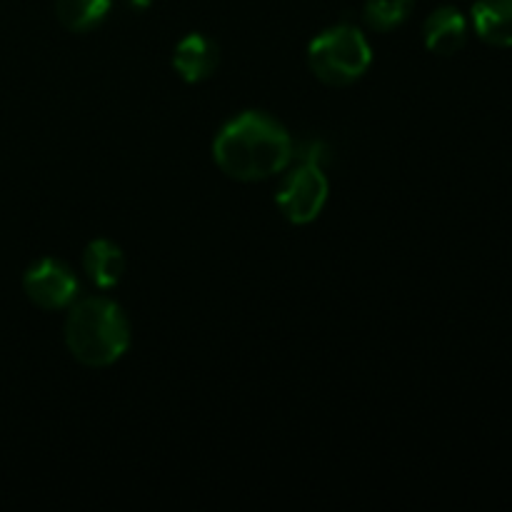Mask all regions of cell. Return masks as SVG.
<instances>
[{"instance_id": "cell-1", "label": "cell", "mask_w": 512, "mask_h": 512, "mask_svg": "<svg viewBox=\"0 0 512 512\" xmlns=\"http://www.w3.org/2000/svg\"><path fill=\"white\" fill-rule=\"evenodd\" d=\"M213 160L228 178L255 183L283 173L293 163V138L273 115L245 110L218 130Z\"/></svg>"}, {"instance_id": "cell-2", "label": "cell", "mask_w": 512, "mask_h": 512, "mask_svg": "<svg viewBox=\"0 0 512 512\" xmlns=\"http://www.w3.org/2000/svg\"><path fill=\"white\" fill-rule=\"evenodd\" d=\"M130 338V320L115 300L95 295L70 305L65 345L78 363L108 368L128 353Z\"/></svg>"}, {"instance_id": "cell-3", "label": "cell", "mask_w": 512, "mask_h": 512, "mask_svg": "<svg viewBox=\"0 0 512 512\" xmlns=\"http://www.w3.org/2000/svg\"><path fill=\"white\" fill-rule=\"evenodd\" d=\"M373 63V50L363 30L338 23L308 45V65L325 85H350L363 78Z\"/></svg>"}, {"instance_id": "cell-4", "label": "cell", "mask_w": 512, "mask_h": 512, "mask_svg": "<svg viewBox=\"0 0 512 512\" xmlns=\"http://www.w3.org/2000/svg\"><path fill=\"white\" fill-rule=\"evenodd\" d=\"M328 190L330 185L323 168L298 163V168L290 170L280 183L275 203L285 220L295 225H308L323 213L325 203H328Z\"/></svg>"}, {"instance_id": "cell-5", "label": "cell", "mask_w": 512, "mask_h": 512, "mask_svg": "<svg viewBox=\"0 0 512 512\" xmlns=\"http://www.w3.org/2000/svg\"><path fill=\"white\" fill-rule=\"evenodd\" d=\"M23 290L43 310H63L78 300L80 283L63 260L43 258L30 265L23 275Z\"/></svg>"}, {"instance_id": "cell-6", "label": "cell", "mask_w": 512, "mask_h": 512, "mask_svg": "<svg viewBox=\"0 0 512 512\" xmlns=\"http://www.w3.org/2000/svg\"><path fill=\"white\" fill-rule=\"evenodd\" d=\"M220 50L208 35L190 33L175 45L173 68L185 83H203L218 70Z\"/></svg>"}, {"instance_id": "cell-7", "label": "cell", "mask_w": 512, "mask_h": 512, "mask_svg": "<svg viewBox=\"0 0 512 512\" xmlns=\"http://www.w3.org/2000/svg\"><path fill=\"white\" fill-rule=\"evenodd\" d=\"M423 38L430 53L455 55L468 40V20L458 8L443 5L425 18Z\"/></svg>"}, {"instance_id": "cell-8", "label": "cell", "mask_w": 512, "mask_h": 512, "mask_svg": "<svg viewBox=\"0 0 512 512\" xmlns=\"http://www.w3.org/2000/svg\"><path fill=\"white\" fill-rule=\"evenodd\" d=\"M473 25L480 40L495 48H512V0H478Z\"/></svg>"}, {"instance_id": "cell-9", "label": "cell", "mask_w": 512, "mask_h": 512, "mask_svg": "<svg viewBox=\"0 0 512 512\" xmlns=\"http://www.w3.org/2000/svg\"><path fill=\"white\" fill-rule=\"evenodd\" d=\"M83 270L98 288H115L125 273L123 250L113 240H93L83 250Z\"/></svg>"}, {"instance_id": "cell-10", "label": "cell", "mask_w": 512, "mask_h": 512, "mask_svg": "<svg viewBox=\"0 0 512 512\" xmlns=\"http://www.w3.org/2000/svg\"><path fill=\"white\" fill-rule=\"evenodd\" d=\"M113 0H55V15L70 33H88L108 18Z\"/></svg>"}, {"instance_id": "cell-11", "label": "cell", "mask_w": 512, "mask_h": 512, "mask_svg": "<svg viewBox=\"0 0 512 512\" xmlns=\"http://www.w3.org/2000/svg\"><path fill=\"white\" fill-rule=\"evenodd\" d=\"M415 0H365L363 20L370 30L388 33L410 18Z\"/></svg>"}, {"instance_id": "cell-12", "label": "cell", "mask_w": 512, "mask_h": 512, "mask_svg": "<svg viewBox=\"0 0 512 512\" xmlns=\"http://www.w3.org/2000/svg\"><path fill=\"white\" fill-rule=\"evenodd\" d=\"M293 160L305 165H318V168H325L330 163V148L323 143V140H303V143H293Z\"/></svg>"}]
</instances>
